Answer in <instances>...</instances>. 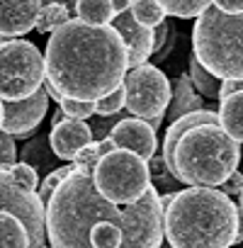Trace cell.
Returning a JSON list of instances; mask_svg holds the SVG:
<instances>
[{"mask_svg": "<svg viewBox=\"0 0 243 248\" xmlns=\"http://www.w3.org/2000/svg\"><path fill=\"white\" fill-rule=\"evenodd\" d=\"M61 112L66 117H73V119H88L95 114V102H78V100H61L59 102Z\"/></svg>", "mask_w": 243, "mask_h": 248, "instance_id": "83f0119b", "label": "cell"}, {"mask_svg": "<svg viewBox=\"0 0 243 248\" xmlns=\"http://www.w3.org/2000/svg\"><path fill=\"white\" fill-rule=\"evenodd\" d=\"M122 88L127 95L124 107L137 119L163 117L170 105V80L161 68L151 63L132 68L129 76H124Z\"/></svg>", "mask_w": 243, "mask_h": 248, "instance_id": "9c48e42d", "label": "cell"}, {"mask_svg": "<svg viewBox=\"0 0 243 248\" xmlns=\"http://www.w3.org/2000/svg\"><path fill=\"white\" fill-rule=\"evenodd\" d=\"M238 90H243V80H221L219 83V100H224Z\"/></svg>", "mask_w": 243, "mask_h": 248, "instance_id": "d6a6232c", "label": "cell"}, {"mask_svg": "<svg viewBox=\"0 0 243 248\" xmlns=\"http://www.w3.org/2000/svg\"><path fill=\"white\" fill-rule=\"evenodd\" d=\"M92 185L112 204H132L151 187L149 163L132 151L112 149L92 168Z\"/></svg>", "mask_w": 243, "mask_h": 248, "instance_id": "52a82bcc", "label": "cell"}, {"mask_svg": "<svg viewBox=\"0 0 243 248\" xmlns=\"http://www.w3.org/2000/svg\"><path fill=\"white\" fill-rule=\"evenodd\" d=\"M241 144L219 124H199L187 129L175 144V178L187 187H219L236 170Z\"/></svg>", "mask_w": 243, "mask_h": 248, "instance_id": "277c9868", "label": "cell"}, {"mask_svg": "<svg viewBox=\"0 0 243 248\" xmlns=\"http://www.w3.org/2000/svg\"><path fill=\"white\" fill-rule=\"evenodd\" d=\"M161 119H163V117H153V119H146V122H149V127L156 132V129L161 127Z\"/></svg>", "mask_w": 243, "mask_h": 248, "instance_id": "f35d334b", "label": "cell"}, {"mask_svg": "<svg viewBox=\"0 0 243 248\" xmlns=\"http://www.w3.org/2000/svg\"><path fill=\"white\" fill-rule=\"evenodd\" d=\"M146 163H149L151 187H153L158 195H163V192H178V190H180V180H178L168 168H166V163H163L161 154H153Z\"/></svg>", "mask_w": 243, "mask_h": 248, "instance_id": "ffe728a7", "label": "cell"}, {"mask_svg": "<svg viewBox=\"0 0 243 248\" xmlns=\"http://www.w3.org/2000/svg\"><path fill=\"white\" fill-rule=\"evenodd\" d=\"M124 102H127V95H124V88L119 85L117 90H112L109 95L95 102V114H117L124 109Z\"/></svg>", "mask_w": 243, "mask_h": 248, "instance_id": "4316f807", "label": "cell"}, {"mask_svg": "<svg viewBox=\"0 0 243 248\" xmlns=\"http://www.w3.org/2000/svg\"><path fill=\"white\" fill-rule=\"evenodd\" d=\"M197 109H204V100L202 95L195 90L190 76H180L175 83H170V105H168V119L175 122L190 112H197Z\"/></svg>", "mask_w": 243, "mask_h": 248, "instance_id": "9a60e30c", "label": "cell"}, {"mask_svg": "<svg viewBox=\"0 0 243 248\" xmlns=\"http://www.w3.org/2000/svg\"><path fill=\"white\" fill-rule=\"evenodd\" d=\"M44 241L42 200L0 170V248H44Z\"/></svg>", "mask_w": 243, "mask_h": 248, "instance_id": "8992f818", "label": "cell"}, {"mask_svg": "<svg viewBox=\"0 0 243 248\" xmlns=\"http://www.w3.org/2000/svg\"><path fill=\"white\" fill-rule=\"evenodd\" d=\"M61 119H66V114H63V112H61V107H59V109L51 114V127H54V124H59Z\"/></svg>", "mask_w": 243, "mask_h": 248, "instance_id": "74e56055", "label": "cell"}, {"mask_svg": "<svg viewBox=\"0 0 243 248\" xmlns=\"http://www.w3.org/2000/svg\"><path fill=\"white\" fill-rule=\"evenodd\" d=\"M129 5H132V0H112V10H114V15L129 10Z\"/></svg>", "mask_w": 243, "mask_h": 248, "instance_id": "e575fe53", "label": "cell"}, {"mask_svg": "<svg viewBox=\"0 0 243 248\" xmlns=\"http://www.w3.org/2000/svg\"><path fill=\"white\" fill-rule=\"evenodd\" d=\"M129 13L132 17L144 25V27H158L163 20H166V13L163 8L156 3V0H132V5H129Z\"/></svg>", "mask_w": 243, "mask_h": 248, "instance_id": "7402d4cb", "label": "cell"}, {"mask_svg": "<svg viewBox=\"0 0 243 248\" xmlns=\"http://www.w3.org/2000/svg\"><path fill=\"white\" fill-rule=\"evenodd\" d=\"M88 144H92V134L85 119H73L66 117L59 124H54L49 132V146L54 151L56 158L73 163V158L78 156L80 149H85Z\"/></svg>", "mask_w": 243, "mask_h": 248, "instance_id": "4fadbf2b", "label": "cell"}, {"mask_svg": "<svg viewBox=\"0 0 243 248\" xmlns=\"http://www.w3.org/2000/svg\"><path fill=\"white\" fill-rule=\"evenodd\" d=\"M173 195H175V192H163V195H158V204H161V209H166V207L173 202Z\"/></svg>", "mask_w": 243, "mask_h": 248, "instance_id": "8d00e7d4", "label": "cell"}, {"mask_svg": "<svg viewBox=\"0 0 243 248\" xmlns=\"http://www.w3.org/2000/svg\"><path fill=\"white\" fill-rule=\"evenodd\" d=\"M0 170L10 173L13 180H17L22 187L37 192V187H39V173L32 166H27V163H13V166H0Z\"/></svg>", "mask_w": 243, "mask_h": 248, "instance_id": "cb8c5ba5", "label": "cell"}, {"mask_svg": "<svg viewBox=\"0 0 243 248\" xmlns=\"http://www.w3.org/2000/svg\"><path fill=\"white\" fill-rule=\"evenodd\" d=\"M71 173H76V168H73V163H68V166H61V168H54L46 178H44V183L39 185V190H37V197L42 200V204H46L49 202V197H51V192L59 187V183L61 180H66Z\"/></svg>", "mask_w": 243, "mask_h": 248, "instance_id": "d4e9b609", "label": "cell"}, {"mask_svg": "<svg viewBox=\"0 0 243 248\" xmlns=\"http://www.w3.org/2000/svg\"><path fill=\"white\" fill-rule=\"evenodd\" d=\"M216 114H219V127L236 144H243V90L224 97Z\"/></svg>", "mask_w": 243, "mask_h": 248, "instance_id": "e0dca14e", "label": "cell"}, {"mask_svg": "<svg viewBox=\"0 0 243 248\" xmlns=\"http://www.w3.org/2000/svg\"><path fill=\"white\" fill-rule=\"evenodd\" d=\"M187 66H190V80H192V85L197 88V93H199L202 97H209V100L219 97V80H216L212 73H207L195 56H190Z\"/></svg>", "mask_w": 243, "mask_h": 248, "instance_id": "603a6c76", "label": "cell"}, {"mask_svg": "<svg viewBox=\"0 0 243 248\" xmlns=\"http://www.w3.org/2000/svg\"><path fill=\"white\" fill-rule=\"evenodd\" d=\"M114 149H122V151H132L137 154L139 158L149 161L156 149H158V139H156V132L149 127V122L146 119H137V117H124V119H119L109 137Z\"/></svg>", "mask_w": 243, "mask_h": 248, "instance_id": "8fae6325", "label": "cell"}, {"mask_svg": "<svg viewBox=\"0 0 243 248\" xmlns=\"http://www.w3.org/2000/svg\"><path fill=\"white\" fill-rule=\"evenodd\" d=\"M170 37H175V27H173V22L163 20L158 27H153V54H161V49L166 46V42H168Z\"/></svg>", "mask_w": 243, "mask_h": 248, "instance_id": "f546056e", "label": "cell"}, {"mask_svg": "<svg viewBox=\"0 0 243 248\" xmlns=\"http://www.w3.org/2000/svg\"><path fill=\"white\" fill-rule=\"evenodd\" d=\"M44 85V56L27 39L0 44V100H27Z\"/></svg>", "mask_w": 243, "mask_h": 248, "instance_id": "ba28073f", "label": "cell"}, {"mask_svg": "<svg viewBox=\"0 0 243 248\" xmlns=\"http://www.w3.org/2000/svg\"><path fill=\"white\" fill-rule=\"evenodd\" d=\"M44 248H46V246H44Z\"/></svg>", "mask_w": 243, "mask_h": 248, "instance_id": "ee69618b", "label": "cell"}, {"mask_svg": "<svg viewBox=\"0 0 243 248\" xmlns=\"http://www.w3.org/2000/svg\"><path fill=\"white\" fill-rule=\"evenodd\" d=\"M241 187H243V173H238V170H236V173H233L224 185H221V192L231 197V195H238V192H241Z\"/></svg>", "mask_w": 243, "mask_h": 248, "instance_id": "4dcf8cb0", "label": "cell"}, {"mask_svg": "<svg viewBox=\"0 0 243 248\" xmlns=\"http://www.w3.org/2000/svg\"><path fill=\"white\" fill-rule=\"evenodd\" d=\"M238 209L243 212V187H241V192H238Z\"/></svg>", "mask_w": 243, "mask_h": 248, "instance_id": "ab89813d", "label": "cell"}, {"mask_svg": "<svg viewBox=\"0 0 243 248\" xmlns=\"http://www.w3.org/2000/svg\"><path fill=\"white\" fill-rule=\"evenodd\" d=\"M236 243H243V212L238 209V221H236V238H233V246Z\"/></svg>", "mask_w": 243, "mask_h": 248, "instance_id": "836d02e7", "label": "cell"}, {"mask_svg": "<svg viewBox=\"0 0 243 248\" xmlns=\"http://www.w3.org/2000/svg\"><path fill=\"white\" fill-rule=\"evenodd\" d=\"M44 90H46V95H49V97H51L54 102H61V100H63V95H61V93H59V90H56L54 85H49L46 80H44Z\"/></svg>", "mask_w": 243, "mask_h": 248, "instance_id": "d590c367", "label": "cell"}, {"mask_svg": "<svg viewBox=\"0 0 243 248\" xmlns=\"http://www.w3.org/2000/svg\"><path fill=\"white\" fill-rule=\"evenodd\" d=\"M51 248H161L163 209L153 187L132 204L100 197L92 175L71 173L44 204Z\"/></svg>", "mask_w": 243, "mask_h": 248, "instance_id": "6da1fadb", "label": "cell"}, {"mask_svg": "<svg viewBox=\"0 0 243 248\" xmlns=\"http://www.w3.org/2000/svg\"><path fill=\"white\" fill-rule=\"evenodd\" d=\"M119 119H124L119 112H117V114H92V117H88V127H90L92 141H102V139H107L109 132H112V127H114Z\"/></svg>", "mask_w": 243, "mask_h": 248, "instance_id": "484cf974", "label": "cell"}, {"mask_svg": "<svg viewBox=\"0 0 243 248\" xmlns=\"http://www.w3.org/2000/svg\"><path fill=\"white\" fill-rule=\"evenodd\" d=\"M39 0H0V34L13 39L34 30Z\"/></svg>", "mask_w": 243, "mask_h": 248, "instance_id": "5bb4252c", "label": "cell"}, {"mask_svg": "<svg viewBox=\"0 0 243 248\" xmlns=\"http://www.w3.org/2000/svg\"><path fill=\"white\" fill-rule=\"evenodd\" d=\"M22 161L20 163H27V166H32L37 173H51L54 170V151H51V146H49V134H39V137H34L32 141H27L25 144V149L17 154Z\"/></svg>", "mask_w": 243, "mask_h": 248, "instance_id": "ac0fdd59", "label": "cell"}, {"mask_svg": "<svg viewBox=\"0 0 243 248\" xmlns=\"http://www.w3.org/2000/svg\"><path fill=\"white\" fill-rule=\"evenodd\" d=\"M241 163H243V154H241V161H238V166H241Z\"/></svg>", "mask_w": 243, "mask_h": 248, "instance_id": "7bdbcfd3", "label": "cell"}, {"mask_svg": "<svg viewBox=\"0 0 243 248\" xmlns=\"http://www.w3.org/2000/svg\"><path fill=\"white\" fill-rule=\"evenodd\" d=\"M156 3L163 8L166 15L190 20V17H199L212 5V0H156Z\"/></svg>", "mask_w": 243, "mask_h": 248, "instance_id": "44dd1931", "label": "cell"}, {"mask_svg": "<svg viewBox=\"0 0 243 248\" xmlns=\"http://www.w3.org/2000/svg\"><path fill=\"white\" fill-rule=\"evenodd\" d=\"M127 46L107 25L68 20L46 42L44 80L66 100L97 102L124 83Z\"/></svg>", "mask_w": 243, "mask_h": 248, "instance_id": "7a4b0ae2", "label": "cell"}, {"mask_svg": "<svg viewBox=\"0 0 243 248\" xmlns=\"http://www.w3.org/2000/svg\"><path fill=\"white\" fill-rule=\"evenodd\" d=\"M192 56L216 80H243V13L209 5L192 30Z\"/></svg>", "mask_w": 243, "mask_h": 248, "instance_id": "5b68a950", "label": "cell"}, {"mask_svg": "<svg viewBox=\"0 0 243 248\" xmlns=\"http://www.w3.org/2000/svg\"><path fill=\"white\" fill-rule=\"evenodd\" d=\"M76 20L95 25V27H107L114 20L112 0H78L76 3Z\"/></svg>", "mask_w": 243, "mask_h": 248, "instance_id": "d6986e66", "label": "cell"}, {"mask_svg": "<svg viewBox=\"0 0 243 248\" xmlns=\"http://www.w3.org/2000/svg\"><path fill=\"white\" fill-rule=\"evenodd\" d=\"M109 27L122 37V42H124V46H127V68L144 66L146 59L153 54V30L139 25L132 17L129 10L114 15Z\"/></svg>", "mask_w": 243, "mask_h": 248, "instance_id": "7c38bea8", "label": "cell"}, {"mask_svg": "<svg viewBox=\"0 0 243 248\" xmlns=\"http://www.w3.org/2000/svg\"><path fill=\"white\" fill-rule=\"evenodd\" d=\"M76 3L78 0H39V17L34 30L49 34L63 22L76 20Z\"/></svg>", "mask_w": 243, "mask_h": 248, "instance_id": "2e32d148", "label": "cell"}, {"mask_svg": "<svg viewBox=\"0 0 243 248\" xmlns=\"http://www.w3.org/2000/svg\"><path fill=\"white\" fill-rule=\"evenodd\" d=\"M0 124H3V100H0Z\"/></svg>", "mask_w": 243, "mask_h": 248, "instance_id": "60d3db41", "label": "cell"}, {"mask_svg": "<svg viewBox=\"0 0 243 248\" xmlns=\"http://www.w3.org/2000/svg\"><path fill=\"white\" fill-rule=\"evenodd\" d=\"M238 204L216 187H182L163 209V238L170 248H231Z\"/></svg>", "mask_w": 243, "mask_h": 248, "instance_id": "3957f363", "label": "cell"}, {"mask_svg": "<svg viewBox=\"0 0 243 248\" xmlns=\"http://www.w3.org/2000/svg\"><path fill=\"white\" fill-rule=\"evenodd\" d=\"M49 109V95L44 90V85L30 95L27 100H17V102H3V124L0 132L10 134L13 139H27L44 119Z\"/></svg>", "mask_w": 243, "mask_h": 248, "instance_id": "30bf717a", "label": "cell"}, {"mask_svg": "<svg viewBox=\"0 0 243 248\" xmlns=\"http://www.w3.org/2000/svg\"><path fill=\"white\" fill-rule=\"evenodd\" d=\"M5 42H10L8 37H3V34H0V44H5Z\"/></svg>", "mask_w": 243, "mask_h": 248, "instance_id": "b9f144b4", "label": "cell"}, {"mask_svg": "<svg viewBox=\"0 0 243 248\" xmlns=\"http://www.w3.org/2000/svg\"><path fill=\"white\" fill-rule=\"evenodd\" d=\"M13 163H17L15 139L5 132H0V166H13Z\"/></svg>", "mask_w": 243, "mask_h": 248, "instance_id": "f1b7e54d", "label": "cell"}, {"mask_svg": "<svg viewBox=\"0 0 243 248\" xmlns=\"http://www.w3.org/2000/svg\"><path fill=\"white\" fill-rule=\"evenodd\" d=\"M212 5L219 8L221 13H231V15L243 13V0H212Z\"/></svg>", "mask_w": 243, "mask_h": 248, "instance_id": "1f68e13d", "label": "cell"}]
</instances>
